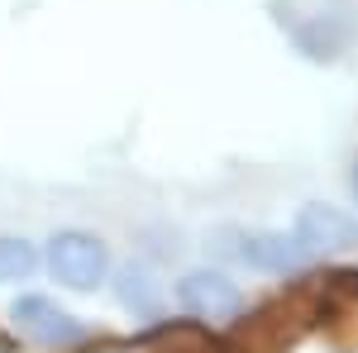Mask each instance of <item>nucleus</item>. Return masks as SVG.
<instances>
[{
  "label": "nucleus",
  "mask_w": 358,
  "mask_h": 353,
  "mask_svg": "<svg viewBox=\"0 0 358 353\" xmlns=\"http://www.w3.org/2000/svg\"><path fill=\"white\" fill-rule=\"evenodd\" d=\"M354 291H358V272H354Z\"/></svg>",
  "instance_id": "9b49d317"
},
{
  "label": "nucleus",
  "mask_w": 358,
  "mask_h": 353,
  "mask_svg": "<svg viewBox=\"0 0 358 353\" xmlns=\"http://www.w3.org/2000/svg\"><path fill=\"white\" fill-rule=\"evenodd\" d=\"M115 296H120L124 310H134L138 320H158L163 291H158V282L148 277V268H138V263L120 268V272H115Z\"/></svg>",
  "instance_id": "6e6552de"
},
{
  "label": "nucleus",
  "mask_w": 358,
  "mask_h": 353,
  "mask_svg": "<svg viewBox=\"0 0 358 353\" xmlns=\"http://www.w3.org/2000/svg\"><path fill=\"white\" fill-rule=\"evenodd\" d=\"M310 258L306 244L287 229H248L239 234V263H248L253 272H296Z\"/></svg>",
  "instance_id": "0eeeda50"
},
{
  "label": "nucleus",
  "mask_w": 358,
  "mask_h": 353,
  "mask_svg": "<svg viewBox=\"0 0 358 353\" xmlns=\"http://www.w3.org/2000/svg\"><path fill=\"white\" fill-rule=\"evenodd\" d=\"M10 325L20 329L29 344H38V349H77L86 339L82 320L67 315V310L48 296H20L10 305Z\"/></svg>",
  "instance_id": "7ed1b4c3"
},
{
  "label": "nucleus",
  "mask_w": 358,
  "mask_h": 353,
  "mask_svg": "<svg viewBox=\"0 0 358 353\" xmlns=\"http://www.w3.org/2000/svg\"><path fill=\"white\" fill-rule=\"evenodd\" d=\"M292 234L306 244V253H349L358 248V219L344 215L339 206H320V201H310L296 210V224H292Z\"/></svg>",
  "instance_id": "39448f33"
},
{
  "label": "nucleus",
  "mask_w": 358,
  "mask_h": 353,
  "mask_svg": "<svg viewBox=\"0 0 358 353\" xmlns=\"http://www.w3.org/2000/svg\"><path fill=\"white\" fill-rule=\"evenodd\" d=\"M120 353H220V334H210L206 320H153L134 334Z\"/></svg>",
  "instance_id": "423d86ee"
},
{
  "label": "nucleus",
  "mask_w": 358,
  "mask_h": 353,
  "mask_svg": "<svg viewBox=\"0 0 358 353\" xmlns=\"http://www.w3.org/2000/svg\"><path fill=\"white\" fill-rule=\"evenodd\" d=\"M177 305H182L187 315H196V320H206V325H229V320L244 310V291H239V282H229L224 272L196 268L177 282Z\"/></svg>",
  "instance_id": "20e7f679"
},
{
  "label": "nucleus",
  "mask_w": 358,
  "mask_h": 353,
  "mask_svg": "<svg viewBox=\"0 0 358 353\" xmlns=\"http://www.w3.org/2000/svg\"><path fill=\"white\" fill-rule=\"evenodd\" d=\"M349 187H354V196H358V158H354V172H349Z\"/></svg>",
  "instance_id": "9d476101"
},
{
  "label": "nucleus",
  "mask_w": 358,
  "mask_h": 353,
  "mask_svg": "<svg viewBox=\"0 0 358 353\" xmlns=\"http://www.w3.org/2000/svg\"><path fill=\"white\" fill-rule=\"evenodd\" d=\"M48 272L67 291H96L110 277V248L101 234L86 229H57L48 239Z\"/></svg>",
  "instance_id": "f03ea898"
},
{
  "label": "nucleus",
  "mask_w": 358,
  "mask_h": 353,
  "mask_svg": "<svg viewBox=\"0 0 358 353\" xmlns=\"http://www.w3.org/2000/svg\"><path fill=\"white\" fill-rule=\"evenodd\" d=\"M34 268H38V248L29 239L0 234V282H24V277H34Z\"/></svg>",
  "instance_id": "1a4fd4ad"
},
{
  "label": "nucleus",
  "mask_w": 358,
  "mask_h": 353,
  "mask_svg": "<svg viewBox=\"0 0 358 353\" xmlns=\"http://www.w3.org/2000/svg\"><path fill=\"white\" fill-rule=\"evenodd\" d=\"M325 315V305L315 291H292V296H277L268 305H258L253 315H234L229 334L220 339V353H287L296 349L306 334L315 329V320Z\"/></svg>",
  "instance_id": "f257e3e1"
}]
</instances>
